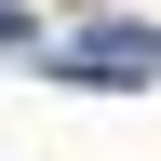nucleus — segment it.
I'll return each instance as SVG.
<instances>
[{
	"mask_svg": "<svg viewBox=\"0 0 161 161\" xmlns=\"http://www.w3.org/2000/svg\"><path fill=\"white\" fill-rule=\"evenodd\" d=\"M14 40H27V14H14V0H0V54H14Z\"/></svg>",
	"mask_w": 161,
	"mask_h": 161,
	"instance_id": "f03ea898",
	"label": "nucleus"
},
{
	"mask_svg": "<svg viewBox=\"0 0 161 161\" xmlns=\"http://www.w3.org/2000/svg\"><path fill=\"white\" fill-rule=\"evenodd\" d=\"M80 80H161V27H80Z\"/></svg>",
	"mask_w": 161,
	"mask_h": 161,
	"instance_id": "f257e3e1",
	"label": "nucleus"
}]
</instances>
